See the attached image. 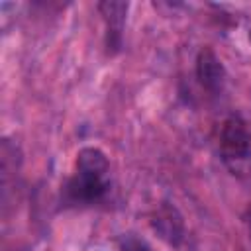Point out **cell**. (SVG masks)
Segmentation results:
<instances>
[{
    "label": "cell",
    "instance_id": "cell-1",
    "mask_svg": "<svg viewBox=\"0 0 251 251\" xmlns=\"http://www.w3.org/2000/svg\"><path fill=\"white\" fill-rule=\"evenodd\" d=\"M110 188V163L96 147H84L76 155V169L67 184V198L75 204L98 202Z\"/></svg>",
    "mask_w": 251,
    "mask_h": 251
},
{
    "label": "cell",
    "instance_id": "cell-2",
    "mask_svg": "<svg viewBox=\"0 0 251 251\" xmlns=\"http://www.w3.org/2000/svg\"><path fill=\"white\" fill-rule=\"evenodd\" d=\"M220 157L231 175H245L251 169V133L237 116L227 118L220 129Z\"/></svg>",
    "mask_w": 251,
    "mask_h": 251
},
{
    "label": "cell",
    "instance_id": "cell-3",
    "mask_svg": "<svg viewBox=\"0 0 251 251\" xmlns=\"http://www.w3.org/2000/svg\"><path fill=\"white\" fill-rule=\"evenodd\" d=\"M196 78L204 90L214 92V94L220 92L224 86V80H226L224 65L210 47L200 49L196 57Z\"/></svg>",
    "mask_w": 251,
    "mask_h": 251
},
{
    "label": "cell",
    "instance_id": "cell-4",
    "mask_svg": "<svg viewBox=\"0 0 251 251\" xmlns=\"http://www.w3.org/2000/svg\"><path fill=\"white\" fill-rule=\"evenodd\" d=\"M151 226L157 231V235L161 239H165L171 245H180V241L184 239V224L180 214L176 212L175 206L171 204H163L151 218Z\"/></svg>",
    "mask_w": 251,
    "mask_h": 251
},
{
    "label": "cell",
    "instance_id": "cell-5",
    "mask_svg": "<svg viewBox=\"0 0 251 251\" xmlns=\"http://www.w3.org/2000/svg\"><path fill=\"white\" fill-rule=\"evenodd\" d=\"M98 10L104 16L106 22V31H108V49H118L120 47V39H122V27L126 22V12H127V4L126 2H100Z\"/></svg>",
    "mask_w": 251,
    "mask_h": 251
},
{
    "label": "cell",
    "instance_id": "cell-6",
    "mask_svg": "<svg viewBox=\"0 0 251 251\" xmlns=\"http://www.w3.org/2000/svg\"><path fill=\"white\" fill-rule=\"evenodd\" d=\"M120 249L122 251H153V247L147 241H143V239H139L135 235H126L120 241Z\"/></svg>",
    "mask_w": 251,
    "mask_h": 251
},
{
    "label": "cell",
    "instance_id": "cell-7",
    "mask_svg": "<svg viewBox=\"0 0 251 251\" xmlns=\"http://www.w3.org/2000/svg\"><path fill=\"white\" fill-rule=\"evenodd\" d=\"M245 218H247V229H249V237H251V208L247 210V216Z\"/></svg>",
    "mask_w": 251,
    "mask_h": 251
},
{
    "label": "cell",
    "instance_id": "cell-8",
    "mask_svg": "<svg viewBox=\"0 0 251 251\" xmlns=\"http://www.w3.org/2000/svg\"><path fill=\"white\" fill-rule=\"evenodd\" d=\"M247 37H249V43H251V27H249V35Z\"/></svg>",
    "mask_w": 251,
    "mask_h": 251
}]
</instances>
